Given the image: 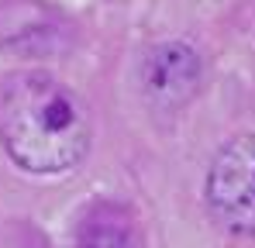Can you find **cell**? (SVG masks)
Here are the masks:
<instances>
[{
	"mask_svg": "<svg viewBox=\"0 0 255 248\" xmlns=\"http://www.w3.org/2000/svg\"><path fill=\"white\" fill-rule=\"evenodd\" d=\"M90 111L83 97L42 69L17 73L0 86V145L24 172H66L90 152Z\"/></svg>",
	"mask_w": 255,
	"mask_h": 248,
	"instance_id": "1",
	"label": "cell"
},
{
	"mask_svg": "<svg viewBox=\"0 0 255 248\" xmlns=\"http://www.w3.org/2000/svg\"><path fill=\"white\" fill-rule=\"evenodd\" d=\"M207 207L221 228L255 235V134L228 141L207 172Z\"/></svg>",
	"mask_w": 255,
	"mask_h": 248,
	"instance_id": "2",
	"label": "cell"
},
{
	"mask_svg": "<svg viewBox=\"0 0 255 248\" xmlns=\"http://www.w3.org/2000/svg\"><path fill=\"white\" fill-rule=\"evenodd\" d=\"M200 55L193 45L186 41H159L145 52L138 83L141 93L148 100V107L155 111H179L193 100V93L200 90Z\"/></svg>",
	"mask_w": 255,
	"mask_h": 248,
	"instance_id": "3",
	"label": "cell"
},
{
	"mask_svg": "<svg viewBox=\"0 0 255 248\" xmlns=\"http://www.w3.org/2000/svg\"><path fill=\"white\" fill-rule=\"evenodd\" d=\"M69 21L42 0H0V48L42 55L66 45Z\"/></svg>",
	"mask_w": 255,
	"mask_h": 248,
	"instance_id": "4",
	"label": "cell"
},
{
	"mask_svg": "<svg viewBox=\"0 0 255 248\" xmlns=\"http://www.w3.org/2000/svg\"><path fill=\"white\" fill-rule=\"evenodd\" d=\"M80 248H145V238L131 217V210L121 204H97L83 217L76 231Z\"/></svg>",
	"mask_w": 255,
	"mask_h": 248,
	"instance_id": "5",
	"label": "cell"
}]
</instances>
